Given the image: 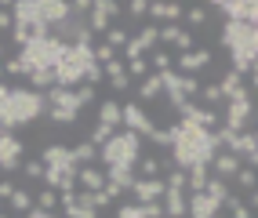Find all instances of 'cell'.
Listing matches in <instances>:
<instances>
[{"label":"cell","instance_id":"9","mask_svg":"<svg viewBox=\"0 0 258 218\" xmlns=\"http://www.w3.org/2000/svg\"><path fill=\"white\" fill-rule=\"evenodd\" d=\"M164 178H135L131 186V204H153V200L164 196Z\"/></svg>","mask_w":258,"mask_h":218},{"label":"cell","instance_id":"47","mask_svg":"<svg viewBox=\"0 0 258 218\" xmlns=\"http://www.w3.org/2000/svg\"><path fill=\"white\" fill-rule=\"evenodd\" d=\"M102 8H106V11H109V19H116V15H120V11H124V8H120V4H116V0H102Z\"/></svg>","mask_w":258,"mask_h":218},{"label":"cell","instance_id":"26","mask_svg":"<svg viewBox=\"0 0 258 218\" xmlns=\"http://www.w3.org/2000/svg\"><path fill=\"white\" fill-rule=\"evenodd\" d=\"M135 40L142 44V51H149V47H157V44H160V26H153V22H149V26H142V29H139V37H135Z\"/></svg>","mask_w":258,"mask_h":218},{"label":"cell","instance_id":"41","mask_svg":"<svg viewBox=\"0 0 258 218\" xmlns=\"http://www.w3.org/2000/svg\"><path fill=\"white\" fill-rule=\"evenodd\" d=\"M124 11L131 15V19H146V15H149V0H131Z\"/></svg>","mask_w":258,"mask_h":218},{"label":"cell","instance_id":"20","mask_svg":"<svg viewBox=\"0 0 258 218\" xmlns=\"http://www.w3.org/2000/svg\"><path fill=\"white\" fill-rule=\"evenodd\" d=\"M70 153H73V164H77V167H91V164L98 160V149H95L88 138H84V142H77V146L70 149Z\"/></svg>","mask_w":258,"mask_h":218},{"label":"cell","instance_id":"25","mask_svg":"<svg viewBox=\"0 0 258 218\" xmlns=\"http://www.w3.org/2000/svg\"><path fill=\"white\" fill-rule=\"evenodd\" d=\"M33 207H40V211H51V214H55V211H58V193L44 186L37 196H33Z\"/></svg>","mask_w":258,"mask_h":218},{"label":"cell","instance_id":"10","mask_svg":"<svg viewBox=\"0 0 258 218\" xmlns=\"http://www.w3.org/2000/svg\"><path fill=\"white\" fill-rule=\"evenodd\" d=\"M40 164L44 167H55V171H73V153H70V146H58V142H51L44 146V153H40Z\"/></svg>","mask_w":258,"mask_h":218},{"label":"cell","instance_id":"42","mask_svg":"<svg viewBox=\"0 0 258 218\" xmlns=\"http://www.w3.org/2000/svg\"><path fill=\"white\" fill-rule=\"evenodd\" d=\"M116 218H146L139 204H116Z\"/></svg>","mask_w":258,"mask_h":218},{"label":"cell","instance_id":"3","mask_svg":"<svg viewBox=\"0 0 258 218\" xmlns=\"http://www.w3.org/2000/svg\"><path fill=\"white\" fill-rule=\"evenodd\" d=\"M222 47L233 55V73L251 77L258 73V29L247 22H226L222 26Z\"/></svg>","mask_w":258,"mask_h":218},{"label":"cell","instance_id":"43","mask_svg":"<svg viewBox=\"0 0 258 218\" xmlns=\"http://www.w3.org/2000/svg\"><path fill=\"white\" fill-rule=\"evenodd\" d=\"M178 33H182L178 22H175V26H160V44H175V40H178Z\"/></svg>","mask_w":258,"mask_h":218},{"label":"cell","instance_id":"45","mask_svg":"<svg viewBox=\"0 0 258 218\" xmlns=\"http://www.w3.org/2000/svg\"><path fill=\"white\" fill-rule=\"evenodd\" d=\"M109 88H113L116 95H124V91L131 88V77H127V73H120V77H113V80H109Z\"/></svg>","mask_w":258,"mask_h":218},{"label":"cell","instance_id":"24","mask_svg":"<svg viewBox=\"0 0 258 218\" xmlns=\"http://www.w3.org/2000/svg\"><path fill=\"white\" fill-rule=\"evenodd\" d=\"M204 193H208L215 204L222 207L226 204V196H229V182H222V178H208V186H204Z\"/></svg>","mask_w":258,"mask_h":218},{"label":"cell","instance_id":"23","mask_svg":"<svg viewBox=\"0 0 258 218\" xmlns=\"http://www.w3.org/2000/svg\"><path fill=\"white\" fill-rule=\"evenodd\" d=\"M135 167H139V175L142 178H160L164 175V167H160V157H139V164H135ZM139 175H135V178H139Z\"/></svg>","mask_w":258,"mask_h":218},{"label":"cell","instance_id":"14","mask_svg":"<svg viewBox=\"0 0 258 218\" xmlns=\"http://www.w3.org/2000/svg\"><path fill=\"white\" fill-rule=\"evenodd\" d=\"M77 189H84V193H102L106 189V171L102 167H77Z\"/></svg>","mask_w":258,"mask_h":218},{"label":"cell","instance_id":"46","mask_svg":"<svg viewBox=\"0 0 258 218\" xmlns=\"http://www.w3.org/2000/svg\"><path fill=\"white\" fill-rule=\"evenodd\" d=\"M11 29H15V19H11L8 4H0V33H11Z\"/></svg>","mask_w":258,"mask_h":218},{"label":"cell","instance_id":"2","mask_svg":"<svg viewBox=\"0 0 258 218\" xmlns=\"http://www.w3.org/2000/svg\"><path fill=\"white\" fill-rule=\"evenodd\" d=\"M47 113V102L40 91L33 88H8L0 84V127L15 131V127H26L33 120H40Z\"/></svg>","mask_w":258,"mask_h":218},{"label":"cell","instance_id":"17","mask_svg":"<svg viewBox=\"0 0 258 218\" xmlns=\"http://www.w3.org/2000/svg\"><path fill=\"white\" fill-rule=\"evenodd\" d=\"M157 98H164V88H160V73H149L142 84H139V98L135 102L146 106V102H157Z\"/></svg>","mask_w":258,"mask_h":218},{"label":"cell","instance_id":"1","mask_svg":"<svg viewBox=\"0 0 258 218\" xmlns=\"http://www.w3.org/2000/svg\"><path fill=\"white\" fill-rule=\"evenodd\" d=\"M215 153H218L215 131H204V127L185 124V120L171 124V164H175L178 171H189V167H197V164L208 167Z\"/></svg>","mask_w":258,"mask_h":218},{"label":"cell","instance_id":"27","mask_svg":"<svg viewBox=\"0 0 258 218\" xmlns=\"http://www.w3.org/2000/svg\"><path fill=\"white\" fill-rule=\"evenodd\" d=\"M124 73L131 77V80H146L153 69H149V58H131V62H124Z\"/></svg>","mask_w":258,"mask_h":218},{"label":"cell","instance_id":"8","mask_svg":"<svg viewBox=\"0 0 258 218\" xmlns=\"http://www.w3.org/2000/svg\"><path fill=\"white\" fill-rule=\"evenodd\" d=\"M211 8H218L222 15H226V22H247V26L258 22V4L254 0H218V4H211Z\"/></svg>","mask_w":258,"mask_h":218},{"label":"cell","instance_id":"44","mask_svg":"<svg viewBox=\"0 0 258 218\" xmlns=\"http://www.w3.org/2000/svg\"><path fill=\"white\" fill-rule=\"evenodd\" d=\"M120 73H124V58H113L109 65H102V77H106V80H113V77H120Z\"/></svg>","mask_w":258,"mask_h":218},{"label":"cell","instance_id":"28","mask_svg":"<svg viewBox=\"0 0 258 218\" xmlns=\"http://www.w3.org/2000/svg\"><path fill=\"white\" fill-rule=\"evenodd\" d=\"M44 116H47L51 124H58V127H70V124H77L80 113H73V109H47Z\"/></svg>","mask_w":258,"mask_h":218},{"label":"cell","instance_id":"22","mask_svg":"<svg viewBox=\"0 0 258 218\" xmlns=\"http://www.w3.org/2000/svg\"><path fill=\"white\" fill-rule=\"evenodd\" d=\"M197 98L204 102V109H218V106H226V102H222V91H218V84H200ZM200 102H197V106H200Z\"/></svg>","mask_w":258,"mask_h":218},{"label":"cell","instance_id":"30","mask_svg":"<svg viewBox=\"0 0 258 218\" xmlns=\"http://www.w3.org/2000/svg\"><path fill=\"white\" fill-rule=\"evenodd\" d=\"M91 55H95V62H98V65H109L113 58H120V55L113 51V47H109L106 40H98V44H91Z\"/></svg>","mask_w":258,"mask_h":218},{"label":"cell","instance_id":"12","mask_svg":"<svg viewBox=\"0 0 258 218\" xmlns=\"http://www.w3.org/2000/svg\"><path fill=\"white\" fill-rule=\"evenodd\" d=\"M211 58H215V55L208 51V47H197V51H189V55H178L175 65H178L182 77H197L200 69H208V65H211Z\"/></svg>","mask_w":258,"mask_h":218},{"label":"cell","instance_id":"19","mask_svg":"<svg viewBox=\"0 0 258 218\" xmlns=\"http://www.w3.org/2000/svg\"><path fill=\"white\" fill-rule=\"evenodd\" d=\"M95 124H106V127H120V102L116 98H102V106H98V120Z\"/></svg>","mask_w":258,"mask_h":218},{"label":"cell","instance_id":"48","mask_svg":"<svg viewBox=\"0 0 258 218\" xmlns=\"http://www.w3.org/2000/svg\"><path fill=\"white\" fill-rule=\"evenodd\" d=\"M22 218H55V214H51V211H40V207H33V211H26Z\"/></svg>","mask_w":258,"mask_h":218},{"label":"cell","instance_id":"4","mask_svg":"<svg viewBox=\"0 0 258 218\" xmlns=\"http://www.w3.org/2000/svg\"><path fill=\"white\" fill-rule=\"evenodd\" d=\"M139 157H142V138L131 135V131H120L98 149V160L106 171H135Z\"/></svg>","mask_w":258,"mask_h":218},{"label":"cell","instance_id":"6","mask_svg":"<svg viewBox=\"0 0 258 218\" xmlns=\"http://www.w3.org/2000/svg\"><path fill=\"white\" fill-rule=\"evenodd\" d=\"M120 124H124V131H131V135H139V138H146L149 131L157 127L139 102H120Z\"/></svg>","mask_w":258,"mask_h":218},{"label":"cell","instance_id":"35","mask_svg":"<svg viewBox=\"0 0 258 218\" xmlns=\"http://www.w3.org/2000/svg\"><path fill=\"white\" fill-rule=\"evenodd\" d=\"M233 182H236V186H244L247 193H254V186H258V182H254V167H240V171L233 175Z\"/></svg>","mask_w":258,"mask_h":218},{"label":"cell","instance_id":"40","mask_svg":"<svg viewBox=\"0 0 258 218\" xmlns=\"http://www.w3.org/2000/svg\"><path fill=\"white\" fill-rule=\"evenodd\" d=\"M73 91H77V102H80V109H84V106H91V102H95V95H98V91L91 88V84H80V88H73Z\"/></svg>","mask_w":258,"mask_h":218},{"label":"cell","instance_id":"18","mask_svg":"<svg viewBox=\"0 0 258 218\" xmlns=\"http://www.w3.org/2000/svg\"><path fill=\"white\" fill-rule=\"evenodd\" d=\"M109 26H113L109 11L102 8V0H95L91 11H88V29H91V37H95V33H102V37H106V29H109Z\"/></svg>","mask_w":258,"mask_h":218},{"label":"cell","instance_id":"49","mask_svg":"<svg viewBox=\"0 0 258 218\" xmlns=\"http://www.w3.org/2000/svg\"><path fill=\"white\" fill-rule=\"evenodd\" d=\"M0 58H4V44H0Z\"/></svg>","mask_w":258,"mask_h":218},{"label":"cell","instance_id":"5","mask_svg":"<svg viewBox=\"0 0 258 218\" xmlns=\"http://www.w3.org/2000/svg\"><path fill=\"white\" fill-rule=\"evenodd\" d=\"M254 102H251V98H236V102H226V116H222V124H226L229 131H236V135H240V131H251L254 124Z\"/></svg>","mask_w":258,"mask_h":218},{"label":"cell","instance_id":"15","mask_svg":"<svg viewBox=\"0 0 258 218\" xmlns=\"http://www.w3.org/2000/svg\"><path fill=\"white\" fill-rule=\"evenodd\" d=\"M40 19L51 26V33H55V26H62L70 19V4H62V0H40Z\"/></svg>","mask_w":258,"mask_h":218},{"label":"cell","instance_id":"7","mask_svg":"<svg viewBox=\"0 0 258 218\" xmlns=\"http://www.w3.org/2000/svg\"><path fill=\"white\" fill-rule=\"evenodd\" d=\"M22 153H26V146L11 135V131L0 127V175L4 171H22Z\"/></svg>","mask_w":258,"mask_h":218},{"label":"cell","instance_id":"31","mask_svg":"<svg viewBox=\"0 0 258 218\" xmlns=\"http://www.w3.org/2000/svg\"><path fill=\"white\" fill-rule=\"evenodd\" d=\"M113 135H116L113 127H106V124H95V127H91V135H88V142H91L95 149H102V146H106Z\"/></svg>","mask_w":258,"mask_h":218},{"label":"cell","instance_id":"11","mask_svg":"<svg viewBox=\"0 0 258 218\" xmlns=\"http://www.w3.org/2000/svg\"><path fill=\"white\" fill-rule=\"evenodd\" d=\"M215 214H222V207L208 193H189L185 196V218H215Z\"/></svg>","mask_w":258,"mask_h":218},{"label":"cell","instance_id":"34","mask_svg":"<svg viewBox=\"0 0 258 218\" xmlns=\"http://www.w3.org/2000/svg\"><path fill=\"white\" fill-rule=\"evenodd\" d=\"M0 69H4V73H11V77H29V69H26V62H22L19 55H11L8 62H0Z\"/></svg>","mask_w":258,"mask_h":218},{"label":"cell","instance_id":"37","mask_svg":"<svg viewBox=\"0 0 258 218\" xmlns=\"http://www.w3.org/2000/svg\"><path fill=\"white\" fill-rule=\"evenodd\" d=\"M175 47H178L182 55L197 51V37H193V33H189V29H182V33H178V40H175Z\"/></svg>","mask_w":258,"mask_h":218},{"label":"cell","instance_id":"21","mask_svg":"<svg viewBox=\"0 0 258 218\" xmlns=\"http://www.w3.org/2000/svg\"><path fill=\"white\" fill-rule=\"evenodd\" d=\"M8 207H11L15 214H26V211H33V193L15 186V189H11V196H8Z\"/></svg>","mask_w":258,"mask_h":218},{"label":"cell","instance_id":"39","mask_svg":"<svg viewBox=\"0 0 258 218\" xmlns=\"http://www.w3.org/2000/svg\"><path fill=\"white\" fill-rule=\"evenodd\" d=\"M182 19L189 26H204V22H208V8H189V11H182Z\"/></svg>","mask_w":258,"mask_h":218},{"label":"cell","instance_id":"38","mask_svg":"<svg viewBox=\"0 0 258 218\" xmlns=\"http://www.w3.org/2000/svg\"><path fill=\"white\" fill-rule=\"evenodd\" d=\"M22 175L33 178V182H40V178H44V164H40V160H22Z\"/></svg>","mask_w":258,"mask_h":218},{"label":"cell","instance_id":"29","mask_svg":"<svg viewBox=\"0 0 258 218\" xmlns=\"http://www.w3.org/2000/svg\"><path fill=\"white\" fill-rule=\"evenodd\" d=\"M171 65H175V58H171L164 47H157V51H153V58H149V69H153V73H167Z\"/></svg>","mask_w":258,"mask_h":218},{"label":"cell","instance_id":"13","mask_svg":"<svg viewBox=\"0 0 258 218\" xmlns=\"http://www.w3.org/2000/svg\"><path fill=\"white\" fill-rule=\"evenodd\" d=\"M182 4H175V0H157V4H149V15H153V26H175L182 19Z\"/></svg>","mask_w":258,"mask_h":218},{"label":"cell","instance_id":"32","mask_svg":"<svg viewBox=\"0 0 258 218\" xmlns=\"http://www.w3.org/2000/svg\"><path fill=\"white\" fill-rule=\"evenodd\" d=\"M102 40H106V44L113 47V51H120V47H124V44H127L131 37H127V33L120 29V26H109V29H106V37H102Z\"/></svg>","mask_w":258,"mask_h":218},{"label":"cell","instance_id":"33","mask_svg":"<svg viewBox=\"0 0 258 218\" xmlns=\"http://www.w3.org/2000/svg\"><path fill=\"white\" fill-rule=\"evenodd\" d=\"M29 88L33 91H47V88H55V73H44V69H37V73H29Z\"/></svg>","mask_w":258,"mask_h":218},{"label":"cell","instance_id":"16","mask_svg":"<svg viewBox=\"0 0 258 218\" xmlns=\"http://www.w3.org/2000/svg\"><path fill=\"white\" fill-rule=\"evenodd\" d=\"M160 207H164V218H185V189H164Z\"/></svg>","mask_w":258,"mask_h":218},{"label":"cell","instance_id":"36","mask_svg":"<svg viewBox=\"0 0 258 218\" xmlns=\"http://www.w3.org/2000/svg\"><path fill=\"white\" fill-rule=\"evenodd\" d=\"M146 138H149L153 146H164V149H171V127H153Z\"/></svg>","mask_w":258,"mask_h":218}]
</instances>
